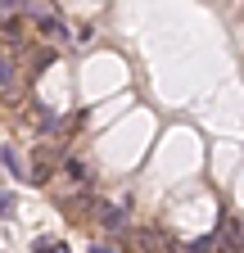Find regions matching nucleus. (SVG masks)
Wrapping results in <instances>:
<instances>
[{"mask_svg":"<svg viewBox=\"0 0 244 253\" xmlns=\"http://www.w3.org/2000/svg\"><path fill=\"white\" fill-rule=\"evenodd\" d=\"M37 27H41V32H50V37H68V27L59 23L54 14H41V18H37Z\"/></svg>","mask_w":244,"mask_h":253,"instance_id":"f257e3e1","label":"nucleus"},{"mask_svg":"<svg viewBox=\"0 0 244 253\" xmlns=\"http://www.w3.org/2000/svg\"><path fill=\"white\" fill-rule=\"evenodd\" d=\"M5 168H9L14 176H27V168L18 163V154H14V149H5Z\"/></svg>","mask_w":244,"mask_h":253,"instance_id":"f03ea898","label":"nucleus"},{"mask_svg":"<svg viewBox=\"0 0 244 253\" xmlns=\"http://www.w3.org/2000/svg\"><path fill=\"white\" fill-rule=\"evenodd\" d=\"M104 226H109V231L122 226V208H109V212H104Z\"/></svg>","mask_w":244,"mask_h":253,"instance_id":"7ed1b4c3","label":"nucleus"},{"mask_svg":"<svg viewBox=\"0 0 244 253\" xmlns=\"http://www.w3.org/2000/svg\"><path fill=\"white\" fill-rule=\"evenodd\" d=\"M14 212V195H9V190H0V217H9Z\"/></svg>","mask_w":244,"mask_h":253,"instance_id":"20e7f679","label":"nucleus"},{"mask_svg":"<svg viewBox=\"0 0 244 253\" xmlns=\"http://www.w3.org/2000/svg\"><path fill=\"white\" fill-rule=\"evenodd\" d=\"M50 249H54V240H50V235H41V240L32 244V253H50Z\"/></svg>","mask_w":244,"mask_h":253,"instance_id":"39448f33","label":"nucleus"},{"mask_svg":"<svg viewBox=\"0 0 244 253\" xmlns=\"http://www.w3.org/2000/svg\"><path fill=\"white\" fill-rule=\"evenodd\" d=\"M90 253H113V249H104V244H95V249H90Z\"/></svg>","mask_w":244,"mask_h":253,"instance_id":"423d86ee","label":"nucleus"},{"mask_svg":"<svg viewBox=\"0 0 244 253\" xmlns=\"http://www.w3.org/2000/svg\"><path fill=\"white\" fill-rule=\"evenodd\" d=\"M0 18H5V9H0Z\"/></svg>","mask_w":244,"mask_h":253,"instance_id":"0eeeda50","label":"nucleus"}]
</instances>
